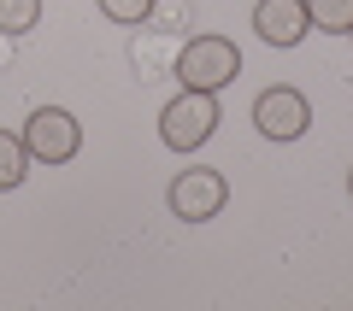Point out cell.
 Here are the masks:
<instances>
[{
  "instance_id": "obj_3",
  "label": "cell",
  "mask_w": 353,
  "mask_h": 311,
  "mask_svg": "<svg viewBox=\"0 0 353 311\" xmlns=\"http://www.w3.org/2000/svg\"><path fill=\"white\" fill-rule=\"evenodd\" d=\"M24 153L30 164H65L83 153V124H77L65 106H41V112H30L24 124Z\"/></svg>"
},
{
  "instance_id": "obj_11",
  "label": "cell",
  "mask_w": 353,
  "mask_h": 311,
  "mask_svg": "<svg viewBox=\"0 0 353 311\" xmlns=\"http://www.w3.org/2000/svg\"><path fill=\"white\" fill-rule=\"evenodd\" d=\"M41 24V0H0V30L6 36H30Z\"/></svg>"
},
{
  "instance_id": "obj_5",
  "label": "cell",
  "mask_w": 353,
  "mask_h": 311,
  "mask_svg": "<svg viewBox=\"0 0 353 311\" xmlns=\"http://www.w3.org/2000/svg\"><path fill=\"white\" fill-rule=\"evenodd\" d=\"M253 124H259L265 141H301L306 129H312V106H306L301 88L277 83V88H265V94L253 100Z\"/></svg>"
},
{
  "instance_id": "obj_10",
  "label": "cell",
  "mask_w": 353,
  "mask_h": 311,
  "mask_svg": "<svg viewBox=\"0 0 353 311\" xmlns=\"http://www.w3.org/2000/svg\"><path fill=\"white\" fill-rule=\"evenodd\" d=\"M141 24H153V30H171V36H183V30L194 24V6H189V0H153Z\"/></svg>"
},
{
  "instance_id": "obj_4",
  "label": "cell",
  "mask_w": 353,
  "mask_h": 311,
  "mask_svg": "<svg viewBox=\"0 0 353 311\" xmlns=\"http://www.w3.org/2000/svg\"><path fill=\"white\" fill-rule=\"evenodd\" d=\"M171 217H183V224H206V217L224 212V200H230V182L224 171H212V164H194V171H176L171 182Z\"/></svg>"
},
{
  "instance_id": "obj_6",
  "label": "cell",
  "mask_w": 353,
  "mask_h": 311,
  "mask_svg": "<svg viewBox=\"0 0 353 311\" xmlns=\"http://www.w3.org/2000/svg\"><path fill=\"white\" fill-rule=\"evenodd\" d=\"M253 30H259V41H271V47H301V41L312 36L306 0H259V6H253Z\"/></svg>"
},
{
  "instance_id": "obj_13",
  "label": "cell",
  "mask_w": 353,
  "mask_h": 311,
  "mask_svg": "<svg viewBox=\"0 0 353 311\" xmlns=\"http://www.w3.org/2000/svg\"><path fill=\"white\" fill-rule=\"evenodd\" d=\"M12 53H18V36H6V30H0V65H12Z\"/></svg>"
},
{
  "instance_id": "obj_8",
  "label": "cell",
  "mask_w": 353,
  "mask_h": 311,
  "mask_svg": "<svg viewBox=\"0 0 353 311\" xmlns=\"http://www.w3.org/2000/svg\"><path fill=\"white\" fill-rule=\"evenodd\" d=\"M30 176V153H24V136H6L0 129V194H12L18 182Z\"/></svg>"
},
{
  "instance_id": "obj_2",
  "label": "cell",
  "mask_w": 353,
  "mask_h": 311,
  "mask_svg": "<svg viewBox=\"0 0 353 311\" xmlns=\"http://www.w3.org/2000/svg\"><path fill=\"white\" fill-rule=\"evenodd\" d=\"M171 76L183 88H206V94H218V88H230L241 76V47L230 36H189L183 53H176V71Z\"/></svg>"
},
{
  "instance_id": "obj_15",
  "label": "cell",
  "mask_w": 353,
  "mask_h": 311,
  "mask_svg": "<svg viewBox=\"0 0 353 311\" xmlns=\"http://www.w3.org/2000/svg\"><path fill=\"white\" fill-rule=\"evenodd\" d=\"M347 41H353V30H347Z\"/></svg>"
},
{
  "instance_id": "obj_9",
  "label": "cell",
  "mask_w": 353,
  "mask_h": 311,
  "mask_svg": "<svg viewBox=\"0 0 353 311\" xmlns=\"http://www.w3.org/2000/svg\"><path fill=\"white\" fill-rule=\"evenodd\" d=\"M306 18H312V30L347 36L353 30V0H306Z\"/></svg>"
},
{
  "instance_id": "obj_1",
  "label": "cell",
  "mask_w": 353,
  "mask_h": 311,
  "mask_svg": "<svg viewBox=\"0 0 353 311\" xmlns=\"http://www.w3.org/2000/svg\"><path fill=\"white\" fill-rule=\"evenodd\" d=\"M218 94H206V88H176L171 100H165V112H159V141L171 153H194L212 141L218 129Z\"/></svg>"
},
{
  "instance_id": "obj_7",
  "label": "cell",
  "mask_w": 353,
  "mask_h": 311,
  "mask_svg": "<svg viewBox=\"0 0 353 311\" xmlns=\"http://www.w3.org/2000/svg\"><path fill=\"white\" fill-rule=\"evenodd\" d=\"M189 36H171V30H153V24H136V41H130V65H136L141 83H159V76L176 71V53H183Z\"/></svg>"
},
{
  "instance_id": "obj_14",
  "label": "cell",
  "mask_w": 353,
  "mask_h": 311,
  "mask_svg": "<svg viewBox=\"0 0 353 311\" xmlns=\"http://www.w3.org/2000/svg\"><path fill=\"white\" fill-rule=\"evenodd\" d=\"M347 194H353V171H347Z\"/></svg>"
},
{
  "instance_id": "obj_12",
  "label": "cell",
  "mask_w": 353,
  "mask_h": 311,
  "mask_svg": "<svg viewBox=\"0 0 353 311\" xmlns=\"http://www.w3.org/2000/svg\"><path fill=\"white\" fill-rule=\"evenodd\" d=\"M148 6L153 0H101V18H112V24H141Z\"/></svg>"
}]
</instances>
